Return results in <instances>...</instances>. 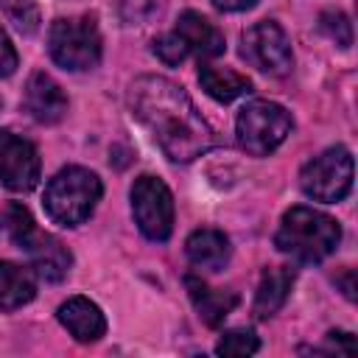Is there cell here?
<instances>
[{
	"label": "cell",
	"mask_w": 358,
	"mask_h": 358,
	"mask_svg": "<svg viewBox=\"0 0 358 358\" xmlns=\"http://www.w3.org/2000/svg\"><path fill=\"white\" fill-rule=\"evenodd\" d=\"M129 109L173 162H190L215 145L190 95L165 76H140L129 87Z\"/></svg>",
	"instance_id": "6da1fadb"
},
{
	"label": "cell",
	"mask_w": 358,
	"mask_h": 358,
	"mask_svg": "<svg viewBox=\"0 0 358 358\" xmlns=\"http://www.w3.org/2000/svg\"><path fill=\"white\" fill-rule=\"evenodd\" d=\"M338 241H341L338 221L330 218L327 213L302 204L291 207L282 215L280 229L274 235V246L299 263H322L336 252Z\"/></svg>",
	"instance_id": "7a4b0ae2"
},
{
	"label": "cell",
	"mask_w": 358,
	"mask_h": 358,
	"mask_svg": "<svg viewBox=\"0 0 358 358\" xmlns=\"http://www.w3.org/2000/svg\"><path fill=\"white\" fill-rule=\"evenodd\" d=\"M101 193L103 185L92 171L70 165L48 182L42 204L50 221H56L59 227H78L92 215L95 204L101 201Z\"/></svg>",
	"instance_id": "3957f363"
},
{
	"label": "cell",
	"mask_w": 358,
	"mask_h": 358,
	"mask_svg": "<svg viewBox=\"0 0 358 358\" xmlns=\"http://www.w3.org/2000/svg\"><path fill=\"white\" fill-rule=\"evenodd\" d=\"M3 224L8 227L11 241L31 257V268H34L36 277H42L45 282H59V280H64V274L70 271L73 255L67 252V246H64L59 238H53V235L36 229L31 213H28L22 204H11V207L6 210Z\"/></svg>",
	"instance_id": "277c9868"
},
{
	"label": "cell",
	"mask_w": 358,
	"mask_h": 358,
	"mask_svg": "<svg viewBox=\"0 0 358 358\" xmlns=\"http://www.w3.org/2000/svg\"><path fill=\"white\" fill-rule=\"evenodd\" d=\"M50 59L64 70H90L101 62V31L95 17H62L48 31Z\"/></svg>",
	"instance_id": "5b68a950"
},
{
	"label": "cell",
	"mask_w": 358,
	"mask_h": 358,
	"mask_svg": "<svg viewBox=\"0 0 358 358\" xmlns=\"http://www.w3.org/2000/svg\"><path fill=\"white\" fill-rule=\"evenodd\" d=\"M291 115L285 106L274 101H252L238 112L235 134L238 145L252 157H268L288 134H291Z\"/></svg>",
	"instance_id": "8992f818"
},
{
	"label": "cell",
	"mask_w": 358,
	"mask_h": 358,
	"mask_svg": "<svg viewBox=\"0 0 358 358\" xmlns=\"http://www.w3.org/2000/svg\"><path fill=\"white\" fill-rule=\"evenodd\" d=\"M299 187L313 201H324V204L341 201L352 190V154L344 145H333L322 151L302 168Z\"/></svg>",
	"instance_id": "52a82bcc"
},
{
	"label": "cell",
	"mask_w": 358,
	"mask_h": 358,
	"mask_svg": "<svg viewBox=\"0 0 358 358\" xmlns=\"http://www.w3.org/2000/svg\"><path fill=\"white\" fill-rule=\"evenodd\" d=\"M134 224L148 241H168L173 232V196L159 176H137L131 185Z\"/></svg>",
	"instance_id": "ba28073f"
},
{
	"label": "cell",
	"mask_w": 358,
	"mask_h": 358,
	"mask_svg": "<svg viewBox=\"0 0 358 358\" xmlns=\"http://www.w3.org/2000/svg\"><path fill=\"white\" fill-rule=\"evenodd\" d=\"M243 59L263 73L285 76L294 64L291 39L274 20H260L243 34Z\"/></svg>",
	"instance_id": "9c48e42d"
},
{
	"label": "cell",
	"mask_w": 358,
	"mask_h": 358,
	"mask_svg": "<svg viewBox=\"0 0 358 358\" xmlns=\"http://www.w3.org/2000/svg\"><path fill=\"white\" fill-rule=\"evenodd\" d=\"M0 182L14 193H28L39 182V154L31 140L0 129Z\"/></svg>",
	"instance_id": "30bf717a"
},
{
	"label": "cell",
	"mask_w": 358,
	"mask_h": 358,
	"mask_svg": "<svg viewBox=\"0 0 358 358\" xmlns=\"http://www.w3.org/2000/svg\"><path fill=\"white\" fill-rule=\"evenodd\" d=\"M25 112L39 120V123H59L67 115V95L59 87L56 78H50L48 73L36 70L31 73L28 84H25V95H22Z\"/></svg>",
	"instance_id": "8fae6325"
},
{
	"label": "cell",
	"mask_w": 358,
	"mask_h": 358,
	"mask_svg": "<svg viewBox=\"0 0 358 358\" xmlns=\"http://www.w3.org/2000/svg\"><path fill=\"white\" fill-rule=\"evenodd\" d=\"M56 316L76 341H98L106 333V319L101 308L87 296H70L59 305Z\"/></svg>",
	"instance_id": "7c38bea8"
},
{
	"label": "cell",
	"mask_w": 358,
	"mask_h": 358,
	"mask_svg": "<svg viewBox=\"0 0 358 358\" xmlns=\"http://www.w3.org/2000/svg\"><path fill=\"white\" fill-rule=\"evenodd\" d=\"M176 34L182 36V42L187 45L190 53H196L199 59H215L227 50L224 34L201 14L196 11H185L176 20Z\"/></svg>",
	"instance_id": "4fadbf2b"
},
{
	"label": "cell",
	"mask_w": 358,
	"mask_h": 358,
	"mask_svg": "<svg viewBox=\"0 0 358 358\" xmlns=\"http://www.w3.org/2000/svg\"><path fill=\"white\" fill-rule=\"evenodd\" d=\"M185 252L187 260L201 268V271H221L229 263V238L221 229L204 227L190 232V238L185 241Z\"/></svg>",
	"instance_id": "5bb4252c"
},
{
	"label": "cell",
	"mask_w": 358,
	"mask_h": 358,
	"mask_svg": "<svg viewBox=\"0 0 358 358\" xmlns=\"http://www.w3.org/2000/svg\"><path fill=\"white\" fill-rule=\"evenodd\" d=\"M185 285H187V294H190L193 308L199 310V316L204 319L207 327H218V324L232 313V308L238 305V294L210 288L204 280H199V277H193V274L185 277Z\"/></svg>",
	"instance_id": "9a60e30c"
},
{
	"label": "cell",
	"mask_w": 358,
	"mask_h": 358,
	"mask_svg": "<svg viewBox=\"0 0 358 358\" xmlns=\"http://www.w3.org/2000/svg\"><path fill=\"white\" fill-rule=\"evenodd\" d=\"M294 277L296 274L288 266H277V268H266L263 271L260 285L255 291V305H252V310H255L257 319H268V316H274L285 305L288 291L294 285Z\"/></svg>",
	"instance_id": "2e32d148"
},
{
	"label": "cell",
	"mask_w": 358,
	"mask_h": 358,
	"mask_svg": "<svg viewBox=\"0 0 358 358\" xmlns=\"http://www.w3.org/2000/svg\"><path fill=\"white\" fill-rule=\"evenodd\" d=\"M36 296V280L28 266L0 260V310H14Z\"/></svg>",
	"instance_id": "e0dca14e"
},
{
	"label": "cell",
	"mask_w": 358,
	"mask_h": 358,
	"mask_svg": "<svg viewBox=\"0 0 358 358\" xmlns=\"http://www.w3.org/2000/svg\"><path fill=\"white\" fill-rule=\"evenodd\" d=\"M199 81H201V90L221 101V103H229L246 92H252V81L235 70H221V67H213V64H201L199 67Z\"/></svg>",
	"instance_id": "ac0fdd59"
},
{
	"label": "cell",
	"mask_w": 358,
	"mask_h": 358,
	"mask_svg": "<svg viewBox=\"0 0 358 358\" xmlns=\"http://www.w3.org/2000/svg\"><path fill=\"white\" fill-rule=\"evenodd\" d=\"M257 350H260L257 336H255L252 330H243V327H238V330H227V333L218 338V344H215V352H218V355H229V358L255 355Z\"/></svg>",
	"instance_id": "d6986e66"
},
{
	"label": "cell",
	"mask_w": 358,
	"mask_h": 358,
	"mask_svg": "<svg viewBox=\"0 0 358 358\" xmlns=\"http://www.w3.org/2000/svg\"><path fill=\"white\" fill-rule=\"evenodd\" d=\"M319 28L322 34H327L338 48H350L352 45V22L347 20V14L341 11H324L319 17Z\"/></svg>",
	"instance_id": "ffe728a7"
},
{
	"label": "cell",
	"mask_w": 358,
	"mask_h": 358,
	"mask_svg": "<svg viewBox=\"0 0 358 358\" xmlns=\"http://www.w3.org/2000/svg\"><path fill=\"white\" fill-rule=\"evenodd\" d=\"M154 56L162 62V64H179L190 50H187V45L182 42V36L173 31V34H162L159 39H154Z\"/></svg>",
	"instance_id": "44dd1931"
},
{
	"label": "cell",
	"mask_w": 358,
	"mask_h": 358,
	"mask_svg": "<svg viewBox=\"0 0 358 358\" xmlns=\"http://www.w3.org/2000/svg\"><path fill=\"white\" fill-rule=\"evenodd\" d=\"M6 11H8V17L14 20V25H17L20 31H25V34L36 31L39 11H36V6H34L31 0H14V3L6 6Z\"/></svg>",
	"instance_id": "7402d4cb"
},
{
	"label": "cell",
	"mask_w": 358,
	"mask_h": 358,
	"mask_svg": "<svg viewBox=\"0 0 358 358\" xmlns=\"http://www.w3.org/2000/svg\"><path fill=\"white\" fill-rule=\"evenodd\" d=\"M14 70H17V50H14V45H11L8 34L0 28V78L11 76Z\"/></svg>",
	"instance_id": "603a6c76"
},
{
	"label": "cell",
	"mask_w": 358,
	"mask_h": 358,
	"mask_svg": "<svg viewBox=\"0 0 358 358\" xmlns=\"http://www.w3.org/2000/svg\"><path fill=\"white\" fill-rule=\"evenodd\" d=\"M327 341L338 350L341 347V352H347V355H352L355 352V338H352V333H341V330H330L327 333Z\"/></svg>",
	"instance_id": "cb8c5ba5"
},
{
	"label": "cell",
	"mask_w": 358,
	"mask_h": 358,
	"mask_svg": "<svg viewBox=\"0 0 358 358\" xmlns=\"http://www.w3.org/2000/svg\"><path fill=\"white\" fill-rule=\"evenodd\" d=\"M257 0H213V6L218 8V11H246V8H252Z\"/></svg>",
	"instance_id": "d4e9b609"
},
{
	"label": "cell",
	"mask_w": 358,
	"mask_h": 358,
	"mask_svg": "<svg viewBox=\"0 0 358 358\" xmlns=\"http://www.w3.org/2000/svg\"><path fill=\"white\" fill-rule=\"evenodd\" d=\"M336 282H341V288H344V296L347 299H355V282H352V268H347L341 277H336Z\"/></svg>",
	"instance_id": "484cf974"
},
{
	"label": "cell",
	"mask_w": 358,
	"mask_h": 358,
	"mask_svg": "<svg viewBox=\"0 0 358 358\" xmlns=\"http://www.w3.org/2000/svg\"><path fill=\"white\" fill-rule=\"evenodd\" d=\"M0 227H3V218H0Z\"/></svg>",
	"instance_id": "4316f807"
},
{
	"label": "cell",
	"mask_w": 358,
	"mask_h": 358,
	"mask_svg": "<svg viewBox=\"0 0 358 358\" xmlns=\"http://www.w3.org/2000/svg\"><path fill=\"white\" fill-rule=\"evenodd\" d=\"M0 106H3V101H0Z\"/></svg>",
	"instance_id": "83f0119b"
}]
</instances>
